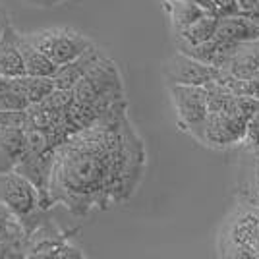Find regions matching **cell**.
<instances>
[{
    "label": "cell",
    "instance_id": "obj_2",
    "mask_svg": "<svg viewBox=\"0 0 259 259\" xmlns=\"http://www.w3.org/2000/svg\"><path fill=\"white\" fill-rule=\"evenodd\" d=\"M0 201L22 221L25 232L37 227L47 213L41 209V195L35 184L18 170L0 172Z\"/></svg>",
    "mask_w": 259,
    "mask_h": 259
},
{
    "label": "cell",
    "instance_id": "obj_23",
    "mask_svg": "<svg viewBox=\"0 0 259 259\" xmlns=\"http://www.w3.org/2000/svg\"><path fill=\"white\" fill-rule=\"evenodd\" d=\"M25 2H29L31 6H39V8H51V6L64 4L66 0H25Z\"/></svg>",
    "mask_w": 259,
    "mask_h": 259
},
{
    "label": "cell",
    "instance_id": "obj_1",
    "mask_svg": "<svg viewBox=\"0 0 259 259\" xmlns=\"http://www.w3.org/2000/svg\"><path fill=\"white\" fill-rule=\"evenodd\" d=\"M145 166L143 143L126 110L72 134L54 149L51 197L72 215L87 217L126 201Z\"/></svg>",
    "mask_w": 259,
    "mask_h": 259
},
{
    "label": "cell",
    "instance_id": "obj_5",
    "mask_svg": "<svg viewBox=\"0 0 259 259\" xmlns=\"http://www.w3.org/2000/svg\"><path fill=\"white\" fill-rule=\"evenodd\" d=\"M248 122L236 118L228 112H209L203 124L195 130V140L209 147H228L236 145L240 141H246Z\"/></svg>",
    "mask_w": 259,
    "mask_h": 259
},
{
    "label": "cell",
    "instance_id": "obj_27",
    "mask_svg": "<svg viewBox=\"0 0 259 259\" xmlns=\"http://www.w3.org/2000/svg\"><path fill=\"white\" fill-rule=\"evenodd\" d=\"M253 149H255V153L259 155V143H257V145H253Z\"/></svg>",
    "mask_w": 259,
    "mask_h": 259
},
{
    "label": "cell",
    "instance_id": "obj_12",
    "mask_svg": "<svg viewBox=\"0 0 259 259\" xmlns=\"http://www.w3.org/2000/svg\"><path fill=\"white\" fill-rule=\"evenodd\" d=\"M217 35L227 39V41H232V43H251V41L259 39V23L246 14L221 18L219 27H217Z\"/></svg>",
    "mask_w": 259,
    "mask_h": 259
},
{
    "label": "cell",
    "instance_id": "obj_14",
    "mask_svg": "<svg viewBox=\"0 0 259 259\" xmlns=\"http://www.w3.org/2000/svg\"><path fill=\"white\" fill-rule=\"evenodd\" d=\"M219 16L207 14L203 18H199L195 23H192L188 29L176 33V49H186V47H197V45L205 43L209 39H213L217 35V27H219Z\"/></svg>",
    "mask_w": 259,
    "mask_h": 259
},
{
    "label": "cell",
    "instance_id": "obj_19",
    "mask_svg": "<svg viewBox=\"0 0 259 259\" xmlns=\"http://www.w3.org/2000/svg\"><path fill=\"white\" fill-rule=\"evenodd\" d=\"M205 91L209 112H223L227 108L228 99L232 97V91L219 79H211L209 83H205Z\"/></svg>",
    "mask_w": 259,
    "mask_h": 259
},
{
    "label": "cell",
    "instance_id": "obj_7",
    "mask_svg": "<svg viewBox=\"0 0 259 259\" xmlns=\"http://www.w3.org/2000/svg\"><path fill=\"white\" fill-rule=\"evenodd\" d=\"M219 74V68L203 64L180 51L162 64V76L168 85H205L211 79H217Z\"/></svg>",
    "mask_w": 259,
    "mask_h": 259
},
{
    "label": "cell",
    "instance_id": "obj_3",
    "mask_svg": "<svg viewBox=\"0 0 259 259\" xmlns=\"http://www.w3.org/2000/svg\"><path fill=\"white\" fill-rule=\"evenodd\" d=\"M25 35L58 66L76 60L95 47L85 33L77 31L74 27H47Z\"/></svg>",
    "mask_w": 259,
    "mask_h": 259
},
{
    "label": "cell",
    "instance_id": "obj_25",
    "mask_svg": "<svg viewBox=\"0 0 259 259\" xmlns=\"http://www.w3.org/2000/svg\"><path fill=\"white\" fill-rule=\"evenodd\" d=\"M249 18H251V20H255V22L259 23V2H257V8L249 14Z\"/></svg>",
    "mask_w": 259,
    "mask_h": 259
},
{
    "label": "cell",
    "instance_id": "obj_11",
    "mask_svg": "<svg viewBox=\"0 0 259 259\" xmlns=\"http://www.w3.org/2000/svg\"><path fill=\"white\" fill-rule=\"evenodd\" d=\"M103 56H105V53L95 45L91 51H87L85 54H81L79 58L68 62V64L58 66V72L54 74L56 89H68V91H72V89L76 87L77 81L85 76L87 72L97 64Z\"/></svg>",
    "mask_w": 259,
    "mask_h": 259
},
{
    "label": "cell",
    "instance_id": "obj_4",
    "mask_svg": "<svg viewBox=\"0 0 259 259\" xmlns=\"http://www.w3.org/2000/svg\"><path fill=\"white\" fill-rule=\"evenodd\" d=\"M25 257H85V253L72 242L70 230H60L51 221H41L27 232Z\"/></svg>",
    "mask_w": 259,
    "mask_h": 259
},
{
    "label": "cell",
    "instance_id": "obj_8",
    "mask_svg": "<svg viewBox=\"0 0 259 259\" xmlns=\"http://www.w3.org/2000/svg\"><path fill=\"white\" fill-rule=\"evenodd\" d=\"M240 47H242L240 43H232V41H227V39L215 35L213 39L197 45V47H186V49H178V51L203 62V64L215 66L219 70H223L232 60V56L240 51Z\"/></svg>",
    "mask_w": 259,
    "mask_h": 259
},
{
    "label": "cell",
    "instance_id": "obj_26",
    "mask_svg": "<svg viewBox=\"0 0 259 259\" xmlns=\"http://www.w3.org/2000/svg\"><path fill=\"white\" fill-rule=\"evenodd\" d=\"M257 188H259V155H257Z\"/></svg>",
    "mask_w": 259,
    "mask_h": 259
},
{
    "label": "cell",
    "instance_id": "obj_17",
    "mask_svg": "<svg viewBox=\"0 0 259 259\" xmlns=\"http://www.w3.org/2000/svg\"><path fill=\"white\" fill-rule=\"evenodd\" d=\"M25 227L8 207L0 201V242H20L25 244Z\"/></svg>",
    "mask_w": 259,
    "mask_h": 259
},
{
    "label": "cell",
    "instance_id": "obj_21",
    "mask_svg": "<svg viewBox=\"0 0 259 259\" xmlns=\"http://www.w3.org/2000/svg\"><path fill=\"white\" fill-rule=\"evenodd\" d=\"M215 10L219 18H230V16H240V4L238 0H213Z\"/></svg>",
    "mask_w": 259,
    "mask_h": 259
},
{
    "label": "cell",
    "instance_id": "obj_18",
    "mask_svg": "<svg viewBox=\"0 0 259 259\" xmlns=\"http://www.w3.org/2000/svg\"><path fill=\"white\" fill-rule=\"evenodd\" d=\"M259 110V101L255 97H249V95H236L232 93V97L228 99L227 108L223 112H228L236 118H242L249 122V118Z\"/></svg>",
    "mask_w": 259,
    "mask_h": 259
},
{
    "label": "cell",
    "instance_id": "obj_6",
    "mask_svg": "<svg viewBox=\"0 0 259 259\" xmlns=\"http://www.w3.org/2000/svg\"><path fill=\"white\" fill-rule=\"evenodd\" d=\"M168 91L180 128L192 136L209 114L205 85H168Z\"/></svg>",
    "mask_w": 259,
    "mask_h": 259
},
{
    "label": "cell",
    "instance_id": "obj_22",
    "mask_svg": "<svg viewBox=\"0 0 259 259\" xmlns=\"http://www.w3.org/2000/svg\"><path fill=\"white\" fill-rule=\"evenodd\" d=\"M25 257V244L20 242H0V259Z\"/></svg>",
    "mask_w": 259,
    "mask_h": 259
},
{
    "label": "cell",
    "instance_id": "obj_24",
    "mask_svg": "<svg viewBox=\"0 0 259 259\" xmlns=\"http://www.w3.org/2000/svg\"><path fill=\"white\" fill-rule=\"evenodd\" d=\"M8 22H10V20H8V14L0 8V35H2V31H4V27L8 25Z\"/></svg>",
    "mask_w": 259,
    "mask_h": 259
},
{
    "label": "cell",
    "instance_id": "obj_10",
    "mask_svg": "<svg viewBox=\"0 0 259 259\" xmlns=\"http://www.w3.org/2000/svg\"><path fill=\"white\" fill-rule=\"evenodd\" d=\"M27 153V128L0 130V172L16 170Z\"/></svg>",
    "mask_w": 259,
    "mask_h": 259
},
{
    "label": "cell",
    "instance_id": "obj_9",
    "mask_svg": "<svg viewBox=\"0 0 259 259\" xmlns=\"http://www.w3.org/2000/svg\"><path fill=\"white\" fill-rule=\"evenodd\" d=\"M0 76L22 77L25 76V62H23L22 47H20V31L8 22L0 35Z\"/></svg>",
    "mask_w": 259,
    "mask_h": 259
},
{
    "label": "cell",
    "instance_id": "obj_15",
    "mask_svg": "<svg viewBox=\"0 0 259 259\" xmlns=\"http://www.w3.org/2000/svg\"><path fill=\"white\" fill-rule=\"evenodd\" d=\"M162 6H164V10L170 18L174 35L188 29L199 18L207 16V12L201 6H197L194 2H188V0H162Z\"/></svg>",
    "mask_w": 259,
    "mask_h": 259
},
{
    "label": "cell",
    "instance_id": "obj_20",
    "mask_svg": "<svg viewBox=\"0 0 259 259\" xmlns=\"http://www.w3.org/2000/svg\"><path fill=\"white\" fill-rule=\"evenodd\" d=\"M27 128L25 110H0V130Z\"/></svg>",
    "mask_w": 259,
    "mask_h": 259
},
{
    "label": "cell",
    "instance_id": "obj_16",
    "mask_svg": "<svg viewBox=\"0 0 259 259\" xmlns=\"http://www.w3.org/2000/svg\"><path fill=\"white\" fill-rule=\"evenodd\" d=\"M18 85L22 89V93L25 95V99L29 101V105H37L45 99L49 97L56 89L54 77H45V76H22L16 77Z\"/></svg>",
    "mask_w": 259,
    "mask_h": 259
},
{
    "label": "cell",
    "instance_id": "obj_13",
    "mask_svg": "<svg viewBox=\"0 0 259 259\" xmlns=\"http://www.w3.org/2000/svg\"><path fill=\"white\" fill-rule=\"evenodd\" d=\"M20 47H22L23 62H25V74L27 76H45V77H54L58 72V64L53 62L47 54L31 43V39L20 33Z\"/></svg>",
    "mask_w": 259,
    "mask_h": 259
}]
</instances>
